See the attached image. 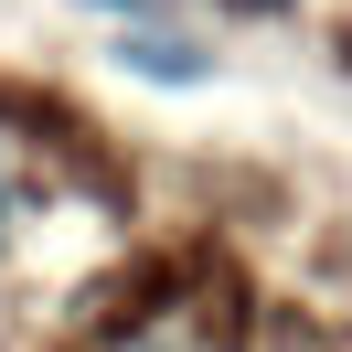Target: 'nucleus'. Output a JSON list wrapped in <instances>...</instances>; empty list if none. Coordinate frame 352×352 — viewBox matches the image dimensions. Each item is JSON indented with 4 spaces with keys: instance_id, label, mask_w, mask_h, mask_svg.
<instances>
[{
    "instance_id": "obj_1",
    "label": "nucleus",
    "mask_w": 352,
    "mask_h": 352,
    "mask_svg": "<svg viewBox=\"0 0 352 352\" xmlns=\"http://www.w3.org/2000/svg\"><path fill=\"white\" fill-rule=\"evenodd\" d=\"M118 54H129L139 75H160V86H203V75H214V54H203V43H182V32H129Z\"/></svg>"
},
{
    "instance_id": "obj_2",
    "label": "nucleus",
    "mask_w": 352,
    "mask_h": 352,
    "mask_svg": "<svg viewBox=\"0 0 352 352\" xmlns=\"http://www.w3.org/2000/svg\"><path fill=\"white\" fill-rule=\"evenodd\" d=\"M118 352H182V342H171V331H139V342H118Z\"/></svg>"
},
{
    "instance_id": "obj_3",
    "label": "nucleus",
    "mask_w": 352,
    "mask_h": 352,
    "mask_svg": "<svg viewBox=\"0 0 352 352\" xmlns=\"http://www.w3.org/2000/svg\"><path fill=\"white\" fill-rule=\"evenodd\" d=\"M0 235H11V182H0Z\"/></svg>"
}]
</instances>
